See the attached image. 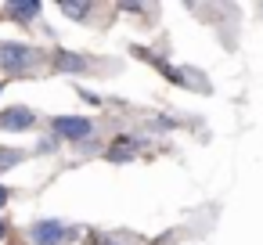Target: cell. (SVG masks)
I'll return each mask as SVG.
<instances>
[{"instance_id": "obj_1", "label": "cell", "mask_w": 263, "mask_h": 245, "mask_svg": "<svg viewBox=\"0 0 263 245\" xmlns=\"http://www.w3.org/2000/svg\"><path fill=\"white\" fill-rule=\"evenodd\" d=\"M69 234H72V231H69L62 220H40V223H33V231H29V238H33L36 245H62Z\"/></svg>"}, {"instance_id": "obj_2", "label": "cell", "mask_w": 263, "mask_h": 245, "mask_svg": "<svg viewBox=\"0 0 263 245\" xmlns=\"http://www.w3.org/2000/svg\"><path fill=\"white\" fill-rule=\"evenodd\" d=\"M54 130H58L62 141H83V137L94 134V123L90 119H80V116H58L54 119Z\"/></svg>"}, {"instance_id": "obj_3", "label": "cell", "mask_w": 263, "mask_h": 245, "mask_svg": "<svg viewBox=\"0 0 263 245\" xmlns=\"http://www.w3.org/2000/svg\"><path fill=\"white\" fill-rule=\"evenodd\" d=\"M33 62V51L26 44H4L0 47V65H4V72H18Z\"/></svg>"}, {"instance_id": "obj_4", "label": "cell", "mask_w": 263, "mask_h": 245, "mask_svg": "<svg viewBox=\"0 0 263 245\" xmlns=\"http://www.w3.org/2000/svg\"><path fill=\"white\" fill-rule=\"evenodd\" d=\"M33 123H36V112H29V108H22V105H15V108H4V112H0V130L18 134V130H29Z\"/></svg>"}, {"instance_id": "obj_5", "label": "cell", "mask_w": 263, "mask_h": 245, "mask_svg": "<svg viewBox=\"0 0 263 245\" xmlns=\"http://www.w3.org/2000/svg\"><path fill=\"white\" fill-rule=\"evenodd\" d=\"M54 69H62V72H83V69H87V62H83L80 54H72V51H58Z\"/></svg>"}, {"instance_id": "obj_6", "label": "cell", "mask_w": 263, "mask_h": 245, "mask_svg": "<svg viewBox=\"0 0 263 245\" xmlns=\"http://www.w3.org/2000/svg\"><path fill=\"white\" fill-rule=\"evenodd\" d=\"M11 15H22V18H36L40 15V4H8Z\"/></svg>"}, {"instance_id": "obj_7", "label": "cell", "mask_w": 263, "mask_h": 245, "mask_svg": "<svg viewBox=\"0 0 263 245\" xmlns=\"http://www.w3.org/2000/svg\"><path fill=\"white\" fill-rule=\"evenodd\" d=\"M62 11H65L69 18H87V15H90V4H69V0H65Z\"/></svg>"}, {"instance_id": "obj_8", "label": "cell", "mask_w": 263, "mask_h": 245, "mask_svg": "<svg viewBox=\"0 0 263 245\" xmlns=\"http://www.w3.org/2000/svg\"><path fill=\"white\" fill-rule=\"evenodd\" d=\"M108 159H112V162H126V159H134V144H116V148L108 152Z\"/></svg>"}, {"instance_id": "obj_9", "label": "cell", "mask_w": 263, "mask_h": 245, "mask_svg": "<svg viewBox=\"0 0 263 245\" xmlns=\"http://www.w3.org/2000/svg\"><path fill=\"white\" fill-rule=\"evenodd\" d=\"M15 162H22V152H0V169H8Z\"/></svg>"}, {"instance_id": "obj_10", "label": "cell", "mask_w": 263, "mask_h": 245, "mask_svg": "<svg viewBox=\"0 0 263 245\" xmlns=\"http://www.w3.org/2000/svg\"><path fill=\"white\" fill-rule=\"evenodd\" d=\"M8 195H11V191H8L4 184H0V205H4V202H8Z\"/></svg>"}, {"instance_id": "obj_11", "label": "cell", "mask_w": 263, "mask_h": 245, "mask_svg": "<svg viewBox=\"0 0 263 245\" xmlns=\"http://www.w3.org/2000/svg\"><path fill=\"white\" fill-rule=\"evenodd\" d=\"M101 245H123V241H116V238H105V241H101Z\"/></svg>"}, {"instance_id": "obj_12", "label": "cell", "mask_w": 263, "mask_h": 245, "mask_svg": "<svg viewBox=\"0 0 263 245\" xmlns=\"http://www.w3.org/2000/svg\"><path fill=\"white\" fill-rule=\"evenodd\" d=\"M0 238H4V220H0Z\"/></svg>"}, {"instance_id": "obj_13", "label": "cell", "mask_w": 263, "mask_h": 245, "mask_svg": "<svg viewBox=\"0 0 263 245\" xmlns=\"http://www.w3.org/2000/svg\"><path fill=\"white\" fill-rule=\"evenodd\" d=\"M0 87H4V83H0Z\"/></svg>"}]
</instances>
